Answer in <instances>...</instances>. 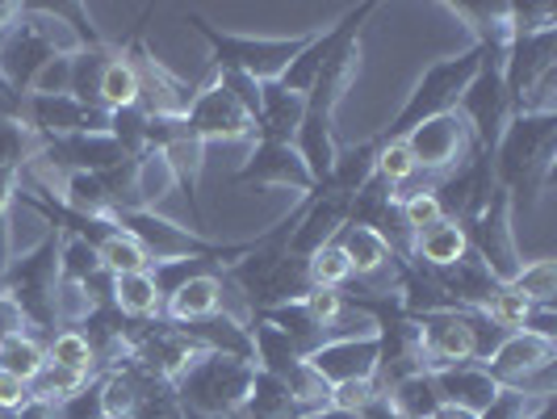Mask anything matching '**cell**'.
Masks as SVG:
<instances>
[{"label": "cell", "instance_id": "40", "mask_svg": "<svg viewBox=\"0 0 557 419\" xmlns=\"http://www.w3.org/2000/svg\"><path fill=\"white\" fill-rule=\"evenodd\" d=\"M97 307H106V303L88 289V281L59 278V285H55V319L59 323H84Z\"/></svg>", "mask_w": 557, "mask_h": 419}, {"label": "cell", "instance_id": "15", "mask_svg": "<svg viewBox=\"0 0 557 419\" xmlns=\"http://www.w3.org/2000/svg\"><path fill=\"white\" fill-rule=\"evenodd\" d=\"M239 181L244 185H277V189L314 194V181H310L302 156L294 151V143H260L239 168Z\"/></svg>", "mask_w": 557, "mask_h": 419}, {"label": "cell", "instance_id": "9", "mask_svg": "<svg viewBox=\"0 0 557 419\" xmlns=\"http://www.w3.org/2000/svg\"><path fill=\"white\" fill-rule=\"evenodd\" d=\"M457 113H461V122L470 126L478 151H495L503 126L511 122V101H507V88H503L499 63L486 59V63L478 67V76L470 81V88L461 93V101H457Z\"/></svg>", "mask_w": 557, "mask_h": 419}, {"label": "cell", "instance_id": "27", "mask_svg": "<svg viewBox=\"0 0 557 419\" xmlns=\"http://www.w3.org/2000/svg\"><path fill=\"white\" fill-rule=\"evenodd\" d=\"M172 189H176V176L168 168L164 151L147 147L143 156H135V206L139 210H156Z\"/></svg>", "mask_w": 557, "mask_h": 419}, {"label": "cell", "instance_id": "35", "mask_svg": "<svg viewBox=\"0 0 557 419\" xmlns=\"http://www.w3.org/2000/svg\"><path fill=\"white\" fill-rule=\"evenodd\" d=\"M478 319H486L491 328H499V332H520L524 323H529V315H532V307L511 289V285H499L482 307L474 310Z\"/></svg>", "mask_w": 557, "mask_h": 419}, {"label": "cell", "instance_id": "28", "mask_svg": "<svg viewBox=\"0 0 557 419\" xmlns=\"http://www.w3.org/2000/svg\"><path fill=\"white\" fill-rule=\"evenodd\" d=\"M373 160H377V143H361V147H352V151H339L332 168V181H327L323 189H332V194L352 201V194L373 176Z\"/></svg>", "mask_w": 557, "mask_h": 419}, {"label": "cell", "instance_id": "18", "mask_svg": "<svg viewBox=\"0 0 557 419\" xmlns=\"http://www.w3.org/2000/svg\"><path fill=\"white\" fill-rule=\"evenodd\" d=\"M357 67H361V42L357 38H344L332 56H327L314 88L307 93V110L332 118V110L344 101V93H348V84L357 81Z\"/></svg>", "mask_w": 557, "mask_h": 419}, {"label": "cell", "instance_id": "11", "mask_svg": "<svg viewBox=\"0 0 557 419\" xmlns=\"http://www.w3.org/2000/svg\"><path fill=\"white\" fill-rule=\"evenodd\" d=\"M113 226H117V231H126V235L147 251V260H156V264H164V260H185V256H223V248L201 244L197 235H189L185 226L160 219L156 210H131V214H117Z\"/></svg>", "mask_w": 557, "mask_h": 419}, {"label": "cell", "instance_id": "12", "mask_svg": "<svg viewBox=\"0 0 557 419\" xmlns=\"http://www.w3.org/2000/svg\"><path fill=\"white\" fill-rule=\"evenodd\" d=\"M557 357V344L549 335H536V332H507L491 348V357L486 361H478L499 386H520L529 373L536 369H545V365H554Z\"/></svg>", "mask_w": 557, "mask_h": 419}, {"label": "cell", "instance_id": "36", "mask_svg": "<svg viewBox=\"0 0 557 419\" xmlns=\"http://www.w3.org/2000/svg\"><path fill=\"white\" fill-rule=\"evenodd\" d=\"M511 289L529 303V307H554V294H557V264L554 260H532L524 264L516 281H511Z\"/></svg>", "mask_w": 557, "mask_h": 419}, {"label": "cell", "instance_id": "4", "mask_svg": "<svg viewBox=\"0 0 557 419\" xmlns=\"http://www.w3.org/2000/svg\"><path fill=\"white\" fill-rule=\"evenodd\" d=\"M226 281L248 298V307H264V310L298 303L310 289L307 260L289 256L285 248H269V251L248 248L244 260L231 264V278Z\"/></svg>", "mask_w": 557, "mask_h": 419}, {"label": "cell", "instance_id": "10", "mask_svg": "<svg viewBox=\"0 0 557 419\" xmlns=\"http://www.w3.org/2000/svg\"><path fill=\"white\" fill-rule=\"evenodd\" d=\"M185 126H189L201 143H214V139L239 143L256 135V122H251L248 113H244V106L223 88L219 72H214V81L197 88L194 106L185 113Z\"/></svg>", "mask_w": 557, "mask_h": 419}, {"label": "cell", "instance_id": "17", "mask_svg": "<svg viewBox=\"0 0 557 419\" xmlns=\"http://www.w3.org/2000/svg\"><path fill=\"white\" fill-rule=\"evenodd\" d=\"M432 386L441 394V403H453V407H461V411H470V416H482V411L495 403V394H499V382H495L482 365L441 369V373H432Z\"/></svg>", "mask_w": 557, "mask_h": 419}, {"label": "cell", "instance_id": "24", "mask_svg": "<svg viewBox=\"0 0 557 419\" xmlns=\"http://www.w3.org/2000/svg\"><path fill=\"white\" fill-rule=\"evenodd\" d=\"M251 357H260V373H273V378H285L294 365H302L307 357L289 344V335L273 328L264 315H256L251 319Z\"/></svg>", "mask_w": 557, "mask_h": 419}, {"label": "cell", "instance_id": "53", "mask_svg": "<svg viewBox=\"0 0 557 419\" xmlns=\"http://www.w3.org/2000/svg\"><path fill=\"white\" fill-rule=\"evenodd\" d=\"M9 264H13V235H9V219L0 214V281L9 273Z\"/></svg>", "mask_w": 557, "mask_h": 419}, {"label": "cell", "instance_id": "5", "mask_svg": "<svg viewBox=\"0 0 557 419\" xmlns=\"http://www.w3.org/2000/svg\"><path fill=\"white\" fill-rule=\"evenodd\" d=\"M403 143L411 147L419 172H423V176H432L436 185L445 181L448 172L466 168L478 156L474 135H470V126L461 122V113H457V110L441 113V118H432V122L416 126V131H411Z\"/></svg>", "mask_w": 557, "mask_h": 419}, {"label": "cell", "instance_id": "41", "mask_svg": "<svg viewBox=\"0 0 557 419\" xmlns=\"http://www.w3.org/2000/svg\"><path fill=\"white\" fill-rule=\"evenodd\" d=\"M307 278L310 285H323V289H344V281H352V264L339 244H327L307 260Z\"/></svg>", "mask_w": 557, "mask_h": 419}, {"label": "cell", "instance_id": "55", "mask_svg": "<svg viewBox=\"0 0 557 419\" xmlns=\"http://www.w3.org/2000/svg\"><path fill=\"white\" fill-rule=\"evenodd\" d=\"M307 419H361V416H352V411H339V407H319V411H310Z\"/></svg>", "mask_w": 557, "mask_h": 419}, {"label": "cell", "instance_id": "3", "mask_svg": "<svg viewBox=\"0 0 557 419\" xmlns=\"http://www.w3.org/2000/svg\"><path fill=\"white\" fill-rule=\"evenodd\" d=\"M482 63H486V56H482V47H474V51H466V56L441 59L436 67H428L423 81H419V88L411 93V101L403 106V113L394 118V126L382 135V139H407L416 126L432 122V118H441V113L457 110L461 93L470 88V81L478 76Z\"/></svg>", "mask_w": 557, "mask_h": 419}, {"label": "cell", "instance_id": "14", "mask_svg": "<svg viewBox=\"0 0 557 419\" xmlns=\"http://www.w3.org/2000/svg\"><path fill=\"white\" fill-rule=\"evenodd\" d=\"M307 365L327 382H357V378H373L377 373V335H352V340H327L307 357Z\"/></svg>", "mask_w": 557, "mask_h": 419}, {"label": "cell", "instance_id": "22", "mask_svg": "<svg viewBox=\"0 0 557 419\" xmlns=\"http://www.w3.org/2000/svg\"><path fill=\"white\" fill-rule=\"evenodd\" d=\"M466 251H470V239H466V226L457 223V219H441L436 226L419 231L416 244H411L416 264L432 269V273H441V269H448V264H457Z\"/></svg>", "mask_w": 557, "mask_h": 419}, {"label": "cell", "instance_id": "38", "mask_svg": "<svg viewBox=\"0 0 557 419\" xmlns=\"http://www.w3.org/2000/svg\"><path fill=\"white\" fill-rule=\"evenodd\" d=\"M373 172L391 185V189H398V185H407L411 176H416V156H411V147L403 139H377V160H373Z\"/></svg>", "mask_w": 557, "mask_h": 419}, {"label": "cell", "instance_id": "16", "mask_svg": "<svg viewBox=\"0 0 557 419\" xmlns=\"http://www.w3.org/2000/svg\"><path fill=\"white\" fill-rule=\"evenodd\" d=\"M135 63V72H139V110L147 118H185L189 106H194V88L189 81H181V76H172L160 59L151 56H139L131 59Z\"/></svg>", "mask_w": 557, "mask_h": 419}, {"label": "cell", "instance_id": "42", "mask_svg": "<svg viewBox=\"0 0 557 419\" xmlns=\"http://www.w3.org/2000/svg\"><path fill=\"white\" fill-rule=\"evenodd\" d=\"M298 307L307 310L310 323H319V328H323V335H327L335 328V323H339V315L348 310V303H344V294H339V289H323V285H310L307 294L298 298Z\"/></svg>", "mask_w": 557, "mask_h": 419}, {"label": "cell", "instance_id": "45", "mask_svg": "<svg viewBox=\"0 0 557 419\" xmlns=\"http://www.w3.org/2000/svg\"><path fill=\"white\" fill-rule=\"evenodd\" d=\"M29 97H72V56H55L29 84Z\"/></svg>", "mask_w": 557, "mask_h": 419}, {"label": "cell", "instance_id": "19", "mask_svg": "<svg viewBox=\"0 0 557 419\" xmlns=\"http://www.w3.org/2000/svg\"><path fill=\"white\" fill-rule=\"evenodd\" d=\"M307 118V97L285 93L277 81L260 84V143H294L298 126Z\"/></svg>", "mask_w": 557, "mask_h": 419}, {"label": "cell", "instance_id": "32", "mask_svg": "<svg viewBox=\"0 0 557 419\" xmlns=\"http://www.w3.org/2000/svg\"><path fill=\"white\" fill-rule=\"evenodd\" d=\"M97 256H101V269L110 273V278H122V273H143V269H151V260H147V251L126 235V231H117L113 226L110 235L97 244Z\"/></svg>", "mask_w": 557, "mask_h": 419}, {"label": "cell", "instance_id": "25", "mask_svg": "<svg viewBox=\"0 0 557 419\" xmlns=\"http://www.w3.org/2000/svg\"><path fill=\"white\" fill-rule=\"evenodd\" d=\"M244 419H298V403H294V394L285 391V382L273 378V373H260L256 369V378H251V391H248V403H244Z\"/></svg>", "mask_w": 557, "mask_h": 419}, {"label": "cell", "instance_id": "30", "mask_svg": "<svg viewBox=\"0 0 557 419\" xmlns=\"http://www.w3.org/2000/svg\"><path fill=\"white\" fill-rule=\"evenodd\" d=\"M160 151H164V160H168V168H172V176H176V185H189V189H194L197 176H201V164H206V143L197 139L189 126H181Z\"/></svg>", "mask_w": 557, "mask_h": 419}, {"label": "cell", "instance_id": "48", "mask_svg": "<svg viewBox=\"0 0 557 419\" xmlns=\"http://www.w3.org/2000/svg\"><path fill=\"white\" fill-rule=\"evenodd\" d=\"M55 419H106V411H101V391L97 386H84L67 403H59Z\"/></svg>", "mask_w": 557, "mask_h": 419}, {"label": "cell", "instance_id": "49", "mask_svg": "<svg viewBox=\"0 0 557 419\" xmlns=\"http://www.w3.org/2000/svg\"><path fill=\"white\" fill-rule=\"evenodd\" d=\"M29 403V382L22 378H13V373H4L0 369V411H9V416H17V411H26Z\"/></svg>", "mask_w": 557, "mask_h": 419}, {"label": "cell", "instance_id": "21", "mask_svg": "<svg viewBox=\"0 0 557 419\" xmlns=\"http://www.w3.org/2000/svg\"><path fill=\"white\" fill-rule=\"evenodd\" d=\"M223 289L226 281L219 273H197L185 285H176L164 298V310L172 323H197V319H210L223 310Z\"/></svg>", "mask_w": 557, "mask_h": 419}, {"label": "cell", "instance_id": "1", "mask_svg": "<svg viewBox=\"0 0 557 419\" xmlns=\"http://www.w3.org/2000/svg\"><path fill=\"white\" fill-rule=\"evenodd\" d=\"M557 164V118L554 113H511L499 143L491 151L495 185L507 194L541 197L554 181Z\"/></svg>", "mask_w": 557, "mask_h": 419}, {"label": "cell", "instance_id": "29", "mask_svg": "<svg viewBox=\"0 0 557 419\" xmlns=\"http://www.w3.org/2000/svg\"><path fill=\"white\" fill-rule=\"evenodd\" d=\"M391 407L403 419H432V411L441 407V394L432 386V373H416V378H403L398 386L386 391Z\"/></svg>", "mask_w": 557, "mask_h": 419}, {"label": "cell", "instance_id": "52", "mask_svg": "<svg viewBox=\"0 0 557 419\" xmlns=\"http://www.w3.org/2000/svg\"><path fill=\"white\" fill-rule=\"evenodd\" d=\"M17 194H22V168H0V214L13 210Z\"/></svg>", "mask_w": 557, "mask_h": 419}, {"label": "cell", "instance_id": "51", "mask_svg": "<svg viewBox=\"0 0 557 419\" xmlns=\"http://www.w3.org/2000/svg\"><path fill=\"white\" fill-rule=\"evenodd\" d=\"M26 315L22 307L9 298V294H0V340H9V335H26Z\"/></svg>", "mask_w": 557, "mask_h": 419}, {"label": "cell", "instance_id": "50", "mask_svg": "<svg viewBox=\"0 0 557 419\" xmlns=\"http://www.w3.org/2000/svg\"><path fill=\"white\" fill-rule=\"evenodd\" d=\"M26 93H17L13 84L0 76V122H26Z\"/></svg>", "mask_w": 557, "mask_h": 419}, {"label": "cell", "instance_id": "44", "mask_svg": "<svg viewBox=\"0 0 557 419\" xmlns=\"http://www.w3.org/2000/svg\"><path fill=\"white\" fill-rule=\"evenodd\" d=\"M131 419H189L185 416V407H181V398L172 386L164 382H147V391H143L139 407H135V416Z\"/></svg>", "mask_w": 557, "mask_h": 419}, {"label": "cell", "instance_id": "2", "mask_svg": "<svg viewBox=\"0 0 557 419\" xmlns=\"http://www.w3.org/2000/svg\"><path fill=\"white\" fill-rule=\"evenodd\" d=\"M251 378H256V365L248 357H226V353H201L189 373L172 386L185 416L197 419H223L239 416L244 403H248Z\"/></svg>", "mask_w": 557, "mask_h": 419}, {"label": "cell", "instance_id": "26", "mask_svg": "<svg viewBox=\"0 0 557 419\" xmlns=\"http://www.w3.org/2000/svg\"><path fill=\"white\" fill-rule=\"evenodd\" d=\"M97 106L110 113L139 106V72L126 56H110L106 72H101V84H97Z\"/></svg>", "mask_w": 557, "mask_h": 419}, {"label": "cell", "instance_id": "34", "mask_svg": "<svg viewBox=\"0 0 557 419\" xmlns=\"http://www.w3.org/2000/svg\"><path fill=\"white\" fill-rule=\"evenodd\" d=\"M42 365H47V348L34 335H9V340H0V369L4 373L22 378V382H34L42 373Z\"/></svg>", "mask_w": 557, "mask_h": 419}, {"label": "cell", "instance_id": "23", "mask_svg": "<svg viewBox=\"0 0 557 419\" xmlns=\"http://www.w3.org/2000/svg\"><path fill=\"white\" fill-rule=\"evenodd\" d=\"M110 307L131 319V323H143V319H156L164 310V294L156 289L151 281V269L143 273H122V278L110 281Z\"/></svg>", "mask_w": 557, "mask_h": 419}, {"label": "cell", "instance_id": "47", "mask_svg": "<svg viewBox=\"0 0 557 419\" xmlns=\"http://www.w3.org/2000/svg\"><path fill=\"white\" fill-rule=\"evenodd\" d=\"M382 398V386L373 382V378H357V382H339L332 386V398H327V407H339V411H352V416H361L369 403H377Z\"/></svg>", "mask_w": 557, "mask_h": 419}, {"label": "cell", "instance_id": "39", "mask_svg": "<svg viewBox=\"0 0 557 419\" xmlns=\"http://www.w3.org/2000/svg\"><path fill=\"white\" fill-rule=\"evenodd\" d=\"M42 139L29 131L26 122H0V168H26L38 160Z\"/></svg>", "mask_w": 557, "mask_h": 419}, {"label": "cell", "instance_id": "8", "mask_svg": "<svg viewBox=\"0 0 557 419\" xmlns=\"http://www.w3.org/2000/svg\"><path fill=\"white\" fill-rule=\"evenodd\" d=\"M482 319L466 315V310H436L419 319V335H423V357H428V373L441 369H457V365H474L482 357Z\"/></svg>", "mask_w": 557, "mask_h": 419}, {"label": "cell", "instance_id": "43", "mask_svg": "<svg viewBox=\"0 0 557 419\" xmlns=\"http://www.w3.org/2000/svg\"><path fill=\"white\" fill-rule=\"evenodd\" d=\"M398 214H403L407 231L419 235V231H428V226H436L445 219V206H441V197L432 194V189H423V194L403 197V201H398Z\"/></svg>", "mask_w": 557, "mask_h": 419}, {"label": "cell", "instance_id": "7", "mask_svg": "<svg viewBox=\"0 0 557 419\" xmlns=\"http://www.w3.org/2000/svg\"><path fill=\"white\" fill-rule=\"evenodd\" d=\"M201 34L210 38L214 47V67L219 72H239V76H251V81H277L285 72V63L307 47L310 38H289V42H269V38H235V34H219L214 26L197 22Z\"/></svg>", "mask_w": 557, "mask_h": 419}, {"label": "cell", "instance_id": "6", "mask_svg": "<svg viewBox=\"0 0 557 419\" xmlns=\"http://www.w3.org/2000/svg\"><path fill=\"white\" fill-rule=\"evenodd\" d=\"M466 226V239H470V251L482 260V269L495 278V285H511L516 273L524 269L520 264V251H516V226H511V194L507 189H495L491 206L478 214L474 223Z\"/></svg>", "mask_w": 557, "mask_h": 419}, {"label": "cell", "instance_id": "54", "mask_svg": "<svg viewBox=\"0 0 557 419\" xmlns=\"http://www.w3.org/2000/svg\"><path fill=\"white\" fill-rule=\"evenodd\" d=\"M432 419H478V416H470V411H461V407H453V403H441V407L432 411Z\"/></svg>", "mask_w": 557, "mask_h": 419}, {"label": "cell", "instance_id": "46", "mask_svg": "<svg viewBox=\"0 0 557 419\" xmlns=\"http://www.w3.org/2000/svg\"><path fill=\"white\" fill-rule=\"evenodd\" d=\"M545 403H554V398H532V394H524V391L499 386L495 403H491L478 419H529L532 411H536V407H545Z\"/></svg>", "mask_w": 557, "mask_h": 419}, {"label": "cell", "instance_id": "33", "mask_svg": "<svg viewBox=\"0 0 557 419\" xmlns=\"http://www.w3.org/2000/svg\"><path fill=\"white\" fill-rule=\"evenodd\" d=\"M97 273H106L97 248H92L88 239H81V235H72V231H59V278L92 281Z\"/></svg>", "mask_w": 557, "mask_h": 419}, {"label": "cell", "instance_id": "31", "mask_svg": "<svg viewBox=\"0 0 557 419\" xmlns=\"http://www.w3.org/2000/svg\"><path fill=\"white\" fill-rule=\"evenodd\" d=\"M88 386V373H76V369H63V365H42V373L29 382V398L42 403V407H59L67 403L72 394H81Z\"/></svg>", "mask_w": 557, "mask_h": 419}, {"label": "cell", "instance_id": "13", "mask_svg": "<svg viewBox=\"0 0 557 419\" xmlns=\"http://www.w3.org/2000/svg\"><path fill=\"white\" fill-rule=\"evenodd\" d=\"M344 223H348V197L332 194V189L327 194L319 189V197H310L307 214H294V231H289L285 251L298 256V260H310L319 248L335 244V235L344 231Z\"/></svg>", "mask_w": 557, "mask_h": 419}, {"label": "cell", "instance_id": "20", "mask_svg": "<svg viewBox=\"0 0 557 419\" xmlns=\"http://www.w3.org/2000/svg\"><path fill=\"white\" fill-rule=\"evenodd\" d=\"M294 151L302 156V164H307L314 189H323V185L332 181L335 156H339V147H335V139H332V118H327V113L307 110L302 126H298V135H294Z\"/></svg>", "mask_w": 557, "mask_h": 419}, {"label": "cell", "instance_id": "37", "mask_svg": "<svg viewBox=\"0 0 557 419\" xmlns=\"http://www.w3.org/2000/svg\"><path fill=\"white\" fill-rule=\"evenodd\" d=\"M47 361L63 365V369H76V373H92V369H97V353H92L88 335L76 332V328H67V332L51 335V344H47Z\"/></svg>", "mask_w": 557, "mask_h": 419}, {"label": "cell", "instance_id": "56", "mask_svg": "<svg viewBox=\"0 0 557 419\" xmlns=\"http://www.w3.org/2000/svg\"><path fill=\"white\" fill-rule=\"evenodd\" d=\"M529 419H557V407H554V403H545V407H536Z\"/></svg>", "mask_w": 557, "mask_h": 419}]
</instances>
